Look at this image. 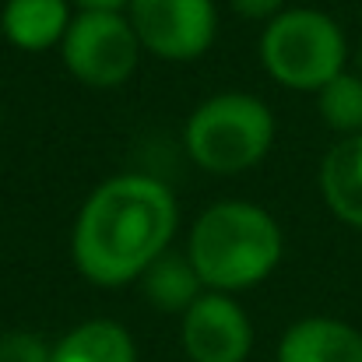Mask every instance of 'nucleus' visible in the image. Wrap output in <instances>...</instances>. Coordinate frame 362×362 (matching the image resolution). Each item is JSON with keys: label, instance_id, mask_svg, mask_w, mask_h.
I'll return each instance as SVG.
<instances>
[{"label": "nucleus", "instance_id": "nucleus-1", "mask_svg": "<svg viewBox=\"0 0 362 362\" xmlns=\"http://www.w3.org/2000/svg\"><path fill=\"white\" fill-rule=\"evenodd\" d=\"M180 208L173 190L148 173H120L99 183L71 226V260L103 288L137 281L151 260L173 250Z\"/></svg>", "mask_w": 362, "mask_h": 362}, {"label": "nucleus", "instance_id": "nucleus-2", "mask_svg": "<svg viewBox=\"0 0 362 362\" xmlns=\"http://www.w3.org/2000/svg\"><path fill=\"white\" fill-rule=\"evenodd\" d=\"M183 250L208 292L236 296L274 274L285 257V233L267 208L236 197L204 208Z\"/></svg>", "mask_w": 362, "mask_h": 362}, {"label": "nucleus", "instance_id": "nucleus-3", "mask_svg": "<svg viewBox=\"0 0 362 362\" xmlns=\"http://www.w3.org/2000/svg\"><path fill=\"white\" fill-rule=\"evenodd\" d=\"M274 144V113L250 92H218L194 106L183 127V148L201 173L240 176L260 165Z\"/></svg>", "mask_w": 362, "mask_h": 362}, {"label": "nucleus", "instance_id": "nucleus-4", "mask_svg": "<svg viewBox=\"0 0 362 362\" xmlns=\"http://www.w3.org/2000/svg\"><path fill=\"white\" fill-rule=\"evenodd\" d=\"M257 53L267 78L292 92L317 95L331 78L349 71L345 28L317 7H285L264 21Z\"/></svg>", "mask_w": 362, "mask_h": 362}, {"label": "nucleus", "instance_id": "nucleus-5", "mask_svg": "<svg viewBox=\"0 0 362 362\" xmlns=\"http://www.w3.org/2000/svg\"><path fill=\"white\" fill-rule=\"evenodd\" d=\"M141 57L144 49L127 11H74V21L60 42L67 74L95 92L127 85Z\"/></svg>", "mask_w": 362, "mask_h": 362}, {"label": "nucleus", "instance_id": "nucleus-6", "mask_svg": "<svg viewBox=\"0 0 362 362\" xmlns=\"http://www.w3.org/2000/svg\"><path fill=\"white\" fill-rule=\"evenodd\" d=\"M127 18L141 39V49L173 64L204 57L218 35L215 0H130Z\"/></svg>", "mask_w": 362, "mask_h": 362}, {"label": "nucleus", "instance_id": "nucleus-7", "mask_svg": "<svg viewBox=\"0 0 362 362\" xmlns=\"http://www.w3.org/2000/svg\"><path fill=\"white\" fill-rule=\"evenodd\" d=\"M183 352L190 362H246L253 349V324L236 296L204 292L183 313Z\"/></svg>", "mask_w": 362, "mask_h": 362}, {"label": "nucleus", "instance_id": "nucleus-8", "mask_svg": "<svg viewBox=\"0 0 362 362\" xmlns=\"http://www.w3.org/2000/svg\"><path fill=\"white\" fill-rule=\"evenodd\" d=\"M74 11L78 7L71 0H4L0 35L21 53L60 49Z\"/></svg>", "mask_w": 362, "mask_h": 362}, {"label": "nucleus", "instance_id": "nucleus-9", "mask_svg": "<svg viewBox=\"0 0 362 362\" xmlns=\"http://www.w3.org/2000/svg\"><path fill=\"white\" fill-rule=\"evenodd\" d=\"M278 362H362V331L338 317H303L281 334Z\"/></svg>", "mask_w": 362, "mask_h": 362}, {"label": "nucleus", "instance_id": "nucleus-10", "mask_svg": "<svg viewBox=\"0 0 362 362\" xmlns=\"http://www.w3.org/2000/svg\"><path fill=\"white\" fill-rule=\"evenodd\" d=\"M320 194L334 218L362 229V134L341 137L320 162Z\"/></svg>", "mask_w": 362, "mask_h": 362}, {"label": "nucleus", "instance_id": "nucleus-11", "mask_svg": "<svg viewBox=\"0 0 362 362\" xmlns=\"http://www.w3.org/2000/svg\"><path fill=\"white\" fill-rule=\"evenodd\" d=\"M141 281V292L144 299L162 310V313H187L208 288L197 274V267L190 264L187 250H165L158 260L148 264V271L137 278Z\"/></svg>", "mask_w": 362, "mask_h": 362}, {"label": "nucleus", "instance_id": "nucleus-12", "mask_svg": "<svg viewBox=\"0 0 362 362\" xmlns=\"http://www.w3.org/2000/svg\"><path fill=\"white\" fill-rule=\"evenodd\" d=\"M53 362H137V345L117 320H85L71 327L57 345Z\"/></svg>", "mask_w": 362, "mask_h": 362}, {"label": "nucleus", "instance_id": "nucleus-13", "mask_svg": "<svg viewBox=\"0 0 362 362\" xmlns=\"http://www.w3.org/2000/svg\"><path fill=\"white\" fill-rule=\"evenodd\" d=\"M317 110L320 120L327 123L338 137H356L362 134V74L359 71H341L317 92Z\"/></svg>", "mask_w": 362, "mask_h": 362}, {"label": "nucleus", "instance_id": "nucleus-14", "mask_svg": "<svg viewBox=\"0 0 362 362\" xmlns=\"http://www.w3.org/2000/svg\"><path fill=\"white\" fill-rule=\"evenodd\" d=\"M0 362H53V345L32 331L0 334Z\"/></svg>", "mask_w": 362, "mask_h": 362}, {"label": "nucleus", "instance_id": "nucleus-15", "mask_svg": "<svg viewBox=\"0 0 362 362\" xmlns=\"http://www.w3.org/2000/svg\"><path fill=\"white\" fill-rule=\"evenodd\" d=\"M229 7L250 21H271L278 11H285V0H229Z\"/></svg>", "mask_w": 362, "mask_h": 362}, {"label": "nucleus", "instance_id": "nucleus-16", "mask_svg": "<svg viewBox=\"0 0 362 362\" xmlns=\"http://www.w3.org/2000/svg\"><path fill=\"white\" fill-rule=\"evenodd\" d=\"M78 11H127L130 0H71Z\"/></svg>", "mask_w": 362, "mask_h": 362}, {"label": "nucleus", "instance_id": "nucleus-17", "mask_svg": "<svg viewBox=\"0 0 362 362\" xmlns=\"http://www.w3.org/2000/svg\"><path fill=\"white\" fill-rule=\"evenodd\" d=\"M356 71H359V74H362V46H359V49H356Z\"/></svg>", "mask_w": 362, "mask_h": 362}, {"label": "nucleus", "instance_id": "nucleus-18", "mask_svg": "<svg viewBox=\"0 0 362 362\" xmlns=\"http://www.w3.org/2000/svg\"><path fill=\"white\" fill-rule=\"evenodd\" d=\"M0 127H4V99H0Z\"/></svg>", "mask_w": 362, "mask_h": 362}]
</instances>
